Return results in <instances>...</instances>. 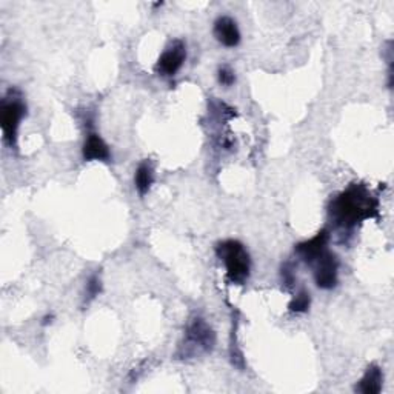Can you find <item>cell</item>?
<instances>
[{"label":"cell","mask_w":394,"mask_h":394,"mask_svg":"<svg viewBox=\"0 0 394 394\" xmlns=\"http://www.w3.org/2000/svg\"><path fill=\"white\" fill-rule=\"evenodd\" d=\"M378 211V201L362 185H353L331 202V219L344 228H351L370 219Z\"/></svg>","instance_id":"6da1fadb"},{"label":"cell","mask_w":394,"mask_h":394,"mask_svg":"<svg viewBox=\"0 0 394 394\" xmlns=\"http://www.w3.org/2000/svg\"><path fill=\"white\" fill-rule=\"evenodd\" d=\"M215 252H218V257L225 264L227 276L233 284L242 285L243 282H247L251 268L250 255L239 240L230 239L220 242L218 248H215Z\"/></svg>","instance_id":"7a4b0ae2"},{"label":"cell","mask_w":394,"mask_h":394,"mask_svg":"<svg viewBox=\"0 0 394 394\" xmlns=\"http://www.w3.org/2000/svg\"><path fill=\"white\" fill-rule=\"evenodd\" d=\"M25 115V105L17 99H5L0 107V125H2L4 139L9 147H14L17 142V129Z\"/></svg>","instance_id":"3957f363"},{"label":"cell","mask_w":394,"mask_h":394,"mask_svg":"<svg viewBox=\"0 0 394 394\" xmlns=\"http://www.w3.org/2000/svg\"><path fill=\"white\" fill-rule=\"evenodd\" d=\"M313 264H316V285L322 289H333L337 285V271H339V260H337L336 255L330 251H325Z\"/></svg>","instance_id":"277c9868"},{"label":"cell","mask_w":394,"mask_h":394,"mask_svg":"<svg viewBox=\"0 0 394 394\" xmlns=\"http://www.w3.org/2000/svg\"><path fill=\"white\" fill-rule=\"evenodd\" d=\"M185 59H186L185 45L181 41H177L173 45L168 46V48L162 53V55L159 58L156 63L154 70L157 74H161V76L171 78L182 68Z\"/></svg>","instance_id":"5b68a950"},{"label":"cell","mask_w":394,"mask_h":394,"mask_svg":"<svg viewBox=\"0 0 394 394\" xmlns=\"http://www.w3.org/2000/svg\"><path fill=\"white\" fill-rule=\"evenodd\" d=\"M213 33L218 42L223 46H227V48H234V46H238L240 43L239 26L236 21L228 16H222L214 22Z\"/></svg>","instance_id":"8992f818"},{"label":"cell","mask_w":394,"mask_h":394,"mask_svg":"<svg viewBox=\"0 0 394 394\" xmlns=\"http://www.w3.org/2000/svg\"><path fill=\"white\" fill-rule=\"evenodd\" d=\"M328 240H330V233H328V230H322L319 231L314 238L299 243L296 247V252L305 262H308V264H313L319 256H322L326 251Z\"/></svg>","instance_id":"52a82bcc"},{"label":"cell","mask_w":394,"mask_h":394,"mask_svg":"<svg viewBox=\"0 0 394 394\" xmlns=\"http://www.w3.org/2000/svg\"><path fill=\"white\" fill-rule=\"evenodd\" d=\"M82 156L87 162H92V161L108 162L111 159L110 148L105 144V140L96 133H90L87 136L85 144H83V148H82Z\"/></svg>","instance_id":"ba28073f"},{"label":"cell","mask_w":394,"mask_h":394,"mask_svg":"<svg viewBox=\"0 0 394 394\" xmlns=\"http://www.w3.org/2000/svg\"><path fill=\"white\" fill-rule=\"evenodd\" d=\"M186 337H188V341L193 342L194 345L197 344L199 346H202L205 351H211L214 345V333L211 328L202 321V319H196V321L190 325Z\"/></svg>","instance_id":"9c48e42d"},{"label":"cell","mask_w":394,"mask_h":394,"mask_svg":"<svg viewBox=\"0 0 394 394\" xmlns=\"http://www.w3.org/2000/svg\"><path fill=\"white\" fill-rule=\"evenodd\" d=\"M382 382H383V374L379 365L373 363L365 371L363 378L359 380V385L356 387V391L362 394H378L382 390Z\"/></svg>","instance_id":"30bf717a"},{"label":"cell","mask_w":394,"mask_h":394,"mask_svg":"<svg viewBox=\"0 0 394 394\" xmlns=\"http://www.w3.org/2000/svg\"><path fill=\"white\" fill-rule=\"evenodd\" d=\"M153 182H154V168L148 161H145L140 164L136 170V176H134L136 190L139 191L140 196H145L149 191V188H151Z\"/></svg>","instance_id":"8fae6325"},{"label":"cell","mask_w":394,"mask_h":394,"mask_svg":"<svg viewBox=\"0 0 394 394\" xmlns=\"http://www.w3.org/2000/svg\"><path fill=\"white\" fill-rule=\"evenodd\" d=\"M309 304H312V297H309V293L307 289H302L297 296L293 297L292 302H289V312L293 313H305L308 312Z\"/></svg>","instance_id":"7c38bea8"},{"label":"cell","mask_w":394,"mask_h":394,"mask_svg":"<svg viewBox=\"0 0 394 394\" xmlns=\"http://www.w3.org/2000/svg\"><path fill=\"white\" fill-rule=\"evenodd\" d=\"M219 83L223 87H231L234 82H236V76H234V71L228 67H220L218 73Z\"/></svg>","instance_id":"4fadbf2b"},{"label":"cell","mask_w":394,"mask_h":394,"mask_svg":"<svg viewBox=\"0 0 394 394\" xmlns=\"http://www.w3.org/2000/svg\"><path fill=\"white\" fill-rule=\"evenodd\" d=\"M100 292H102L100 277H99L97 275L91 276V279L88 280V284H87V294H88V300H92L95 297H97Z\"/></svg>","instance_id":"5bb4252c"},{"label":"cell","mask_w":394,"mask_h":394,"mask_svg":"<svg viewBox=\"0 0 394 394\" xmlns=\"http://www.w3.org/2000/svg\"><path fill=\"white\" fill-rule=\"evenodd\" d=\"M53 316H45V319H43V325H48V324H51L53 322Z\"/></svg>","instance_id":"9a60e30c"}]
</instances>
